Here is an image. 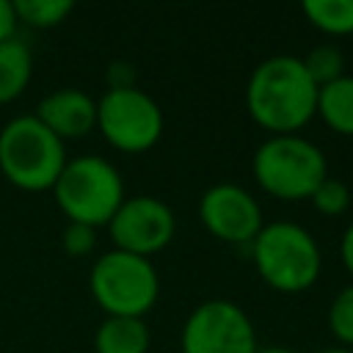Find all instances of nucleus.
Segmentation results:
<instances>
[{
	"label": "nucleus",
	"instance_id": "f257e3e1",
	"mask_svg": "<svg viewBox=\"0 0 353 353\" xmlns=\"http://www.w3.org/2000/svg\"><path fill=\"white\" fill-rule=\"evenodd\" d=\"M245 110L270 135H295L317 113V83L298 55H270L248 74Z\"/></svg>",
	"mask_w": 353,
	"mask_h": 353
},
{
	"label": "nucleus",
	"instance_id": "f03ea898",
	"mask_svg": "<svg viewBox=\"0 0 353 353\" xmlns=\"http://www.w3.org/2000/svg\"><path fill=\"white\" fill-rule=\"evenodd\" d=\"M251 262L259 279L284 295L306 292L323 273L320 243L298 221H265L251 240Z\"/></svg>",
	"mask_w": 353,
	"mask_h": 353
},
{
	"label": "nucleus",
	"instance_id": "7ed1b4c3",
	"mask_svg": "<svg viewBox=\"0 0 353 353\" xmlns=\"http://www.w3.org/2000/svg\"><path fill=\"white\" fill-rule=\"evenodd\" d=\"M66 160V143L33 113L14 116L0 127V174L14 188L52 190Z\"/></svg>",
	"mask_w": 353,
	"mask_h": 353
},
{
	"label": "nucleus",
	"instance_id": "20e7f679",
	"mask_svg": "<svg viewBox=\"0 0 353 353\" xmlns=\"http://www.w3.org/2000/svg\"><path fill=\"white\" fill-rule=\"evenodd\" d=\"M52 196L58 210L72 223H85L94 229L108 226V221L127 199L119 168L99 154L69 157L52 185Z\"/></svg>",
	"mask_w": 353,
	"mask_h": 353
},
{
	"label": "nucleus",
	"instance_id": "39448f33",
	"mask_svg": "<svg viewBox=\"0 0 353 353\" xmlns=\"http://www.w3.org/2000/svg\"><path fill=\"white\" fill-rule=\"evenodd\" d=\"M251 171L265 193L281 201H301L328 176V163L323 149L301 132L268 135L254 149Z\"/></svg>",
	"mask_w": 353,
	"mask_h": 353
},
{
	"label": "nucleus",
	"instance_id": "423d86ee",
	"mask_svg": "<svg viewBox=\"0 0 353 353\" xmlns=\"http://www.w3.org/2000/svg\"><path fill=\"white\" fill-rule=\"evenodd\" d=\"M88 290L105 317H146L157 303L160 276L149 256L110 248L91 265Z\"/></svg>",
	"mask_w": 353,
	"mask_h": 353
},
{
	"label": "nucleus",
	"instance_id": "0eeeda50",
	"mask_svg": "<svg viewBox=\"0 0 353 353\" xmlns=\"http://www.w3.org/2000/svg\"><path fill=\"white\" fill-rule=\"evenodd\" d=\"M165 127L163 108L143 88H105L97 99V130L102 138L127 154L152 149Z\"/></svg>",
	"mask_w": 353,
	"mask_h": 353
},
{
	"label": "nucleus",
	"instance_id": "6e6552de",
	"mask_svg": "<svg viewBox=\"0 0 353 353\" xmlns=\"http://www.w3.org/2000/svg\"><path fill=\"white\" fill-rule=\"evenodd\" d=\"M182 353H256V325L248 312L229 298L201 301L182 323Z\"/></svg>",
	"mask_w": 353,
	"mask_h": 353
},
{
	"label": "nucleus",
	"instance_id": "1a4fd4ad",
	"mask_svg": "<svg viewBox=\"0 0 353 353\" xmlns=\"http://www.w3.org/2000/svg\"><path fill=\"white\" fill-rule=\"evenodd\" d=\"M108 234L113 240V248L152 259V254L163 251L174 240L176 215L157 196H127L116 215L108 221Z\"/></svg>",
	"mask_w": 353,
	"mask_h": 353
},
{
	"label": "nucleus",
	"instance_id": "9d476101",
	"mask_svg": "<svg viewBox=\"0 0 353 353\" xmlns=\"http://www.w3.org/2000/svg\"><path fill=\"white\" fill-rule=\"evenodd\" d=\"M201 226L232 245H251L265 226V215L254 193L237 182H215L199 199Z\"/></svg>",
	"mask_w": 353,
	"mask_h": 353
},
{
	"label": "nucleus",
	"instance_id": "9b49d317",
	"mask_svg": "<svg viewBox=\"0 0 353 353\" xmlns=\"http://www.w3.org/2000/svg\"><path fill=\"white\" fill-rule=\"evenodd\" d=\"M33 116L66 143L72 138H85L97 130V99L83 88L63 85L44 94Z\"/></svg>",
	"mask_w": 353,
	"mask_h": 353
},
{
	"label": "nucleus",
	"instance_id": "f8f14e48",
	"mask_svg": "<svg viewBox=\"0 0 353 353\" xmlns=\"http://www.w3.org/2000/svg\"><path fill=\"white\" fill-rule=\"evenodd\" d=\"M149 342L143 317H105L94 331V353H146Z\"/></svg>",
	"mask_w": 353,
	"mask_h": 353
},
{
	"label": "nucleus",
	"instance_id": "ddd939ff",
	"mask_svg": "<svg viewBox=\"0 0 353 353\" xmlns=\"http://www.w3.org/2000/svg\"><path fill=\"white\" fill-rule=\"evenodd\" d=\"M339 135H353V74H342L317 88V113Z\"/></svg>",
	"mask_w": 353,
	"mask_h": 353
},
{
	"label": "nucleus",
	"instance_id": "4468645a",
	"mask_svg": "<svg viewBox=\"0 0 353 353\" xmlns=\"http://www.w3.org/2000/svg\"><path fill=\"white\" fill-rule=\"evenodd\" d=\"M33 77V52L22 39L0 44V105L14 102L25 94Z\"/></svg>",
	"mask_w": 353,
	"mask_h": 353
},
{
	"label": "nucleus",
	"instance_id": "2eb2a0df",
	"mask_svg": "<svg viewBox=\"0 0 353 353\" xmlns=\"http://www.w3.org/2000/svg\"><path fill=\"white\" fill-rule=\"evenodd\" d=\"M301 11L312 28L328 36L353 33V0H306Z\"/></svg>",
	"mask_w": 353,
	"mask_h": 353
},
{
	"label": "nucleus",
	"instance_id": "dca6fc26",
	"mask_svg": "<svg viewBox=\"0 0 353 353\" xmlns=\"http://www.w3.org/2000/svg\"><path fill=\"white\" fill-rule=\"evenodd\" d=\"M72 11H74L72 0H14L17 19L36 28V30H47V28L61 25Z\"/></svg>",
	"mask_w": 353,
	"mask_h": 353
},
{
	"label": "nucleus",
	"instance_id": "f3484780",
	"mask_svg": "<svg viewBox=\"0 0 353 353\" xmlns=\"http://www.w3.org/2000/svg\"><path fill=\"white\" fill-rule=\"evenodd\" d=\"M301 61H303L309 77L317 83V88L345 74V52L336 44H317Z\"/></svg>",
	"mask_w": 353,
	"mask_h": 353
},
{
	"label": "nucleus",
	"instance_id": "a211bd4d",
	"mask_svg": "<svg viewBox=\"0 0 353 353\" xmlns=\"http://www.w3.org/2000/svg\"><path fill=\"white\" fill-rule=\"evenodd\" d=\"M328 328L342 347L353 350V281L334 295L328 306Z\"/></svg>",
	"mask_w": 353,
	"mask_h": 353
},
{
	"label": "nucleus",
	"instance_id": "6ab92c4d",
	"mask_svg": "<svg viewBox=\"0 0 353 353\" xmlns=\"http://www.w3.org/2000/svg\"><path fill=\"white\" fill-rule=\"evenodd\" d=\"M312 207L323 215H342L347 207H350V190L342 179H334V176H325L314 193L309 196Z\"/></svg>",
	"mask_w": 353,
	"mask_h": 353
},
{
	"label": "nucleus",
	"instance_id": "aec40b11",
	"mask_svg": "<svg viewBox=\"0 0 353 353\" xmlns=\"http://www.w3.org/2000/svg\"><path fill=\"white\" fill-rule=\"evenodd\" d=\"M61 243H63V251L69 256H85L94 251L97 245V229L94 226H85V223H66L63 226V234H61Z\"/></svg>",
	"mask_w": 353,
	"mask_h": 353
},
{
	"label": "nucleus",
	"instance_id": "412c9836",
	"mask_svg": "<svg viewBox=\"0 0 353 353\" xmlns=\"http://www.w3.org/2000/svg\"><path fill=\"white\" fill-rule=\"evenodd\" d=\"M135 66L130 61H110L105 69V83L108 88H135Z\"/></svg>",
	"mask_w": 353,
	"mask_h": 353
},
{
	"label": "nucleus",
	"instance_id": "4be33fe9",
	"mask_svg": "<svg viewBox=\"0 0 353 353\" xmlns=\"http://www.w3.org/2000/svg\"><path fill=\"white\" fill-rule=\"evenodd\" d=\"M17 28H19V19L14 14V3L8 0H0V44L14 39L17 36Z\"/></svg>",
	"mask_w": 353,
	"mask_h": 353
},
{
	"label": "nucleus",
	"instance_id": "5701e85b",
	"mask_svg": "<svg viewBox=\"0 0 353 353\" xmlns=\"http://www.w3.org/2000/svg\"><path fill=\"white\" fill-rule=\"evenodd\" d=\"M339 256H342L345 270L353 276V221L345 226V232H342V237H339Z\"/></svg>",
	"mask_w": 353,
	"mask_h": 353
},
{
	"label": "nucleus",
	"instance_id": "b1692460",
	"mask_svg": "<svg viewBox=\"0 0 353 353\" xmlns=\"http://www.w3.org/2000/svg\"><path fill=\"white\" fill-rule=\"evenodd\" d=\"M256 353H298L292 347H284V345H268V347H259Z\"/></svg>",
	"mask_w": 353,
	"mask_h": 353
},
{
	"label": "nucleus",
	"instance_id": "393cba45",
	"mask_svg": "<svg viewBox=\"0 0 353 353\" xmlns=\"http://www.w3.org/2000/svg\"><path fill=\"white\" fill-rule=\"evenodd\" d=\"M320 353H353L350 347H342V345H336V347H325V350H320Z\"/></svg>",
	"mask_w": 353,
	"mask_h": 353
}]
</instances>
